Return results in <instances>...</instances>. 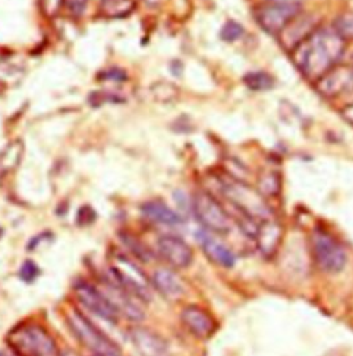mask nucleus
<instances>
[{"instance_id": "1", "label": "nucleus", "mask_w": 353, "mask_h": 356, "mask_svg": "<svg viewBox=\"0 0 353 356\" xmlns=\"http://www.w3.org/2000/svg\"><path fill=\"white\" fill-rule=\"evenodd\" d=\"M345 50L347 39L334 26H322L316 28L291 53L302 75L318 82L340 64Z\"/></svg>"}, {"instance_id": "2", "label": "nucleus", "mask_w": 353, "mask_h": 356, "mask_svg": "<svg viewBox=\"0 0 353 356\" xmlns=\"http://www.w3.org/2000/svg\"><path fill=\"white\" fill-rule=\"evenodd\" d=\"M15 356H63L50 333L40 325H18L7 334Z\"/></svg>"}, {"instance_id": "3", "label": "nucleus", "mask_w": 353, "mask_h": 356, "mask_svg": "<svg viewBox=\"0 0 353 356\" xmlns=\"http://www.w3.org/2000/svg\"><path fill=\"white\" fill-rule=\"evenodd\" d=\"M311 249L318 267L326 273H340L348 263L345 248L323 228H316L312 232Z\"/></svg>"}, {"instance_id": "4", "label": "nucleus", "mask_w": 353, "mask_h": 356, "mask_svg": "<svg viewBox=\"0 0 353 356\" xmlns=\"http://www.w3.org/2000/svg\"><path fill=\"white\" fill-rule=\"evenodd\" d=\"M68 325L75 337L95 356H122V351L105 333L94 326L79 311H72L67 315Z\"/></svg>"}, {"instance_id": "5", "label": "nucleus", "mask_w": 353, "mask_h": 356, "mask_svg": "<svg viewBox=\"0 0 353 356\" xmlns=\"http://www.w3.org/2000/svg\"><path fill=\"white\" fill-rule=\"evenodd\" d=\"M193 211L199 222L214 234H228L231 231V218L221 203L207 192H197L193 197Z\"/></svg>"}, {"instance_id": "6", "label": "nucleus", "mask_w": 353, "mask_h": 356, "mask_svg": "<svg viewBox=\"0 0 353 356\" xmlns=\"http://www.w3.org/2000/svg\"><path fill=\"white\" fill-rule=\"evenodd\" d=\"M109 273H110V280L115 284L129 291L138 300H142V301L151 300L149 283L145 275L131 261L123 257H117L112 264V267L109 268Z\"/></svg>"}, {"instance_id": "7", "label": "nucleus", "mask_w": 353, "mask_h": 356, "mask_svg": "<svg viewBox=\"0 0 353 356\" xmlns=\"http://www.w3.org/2000/svg\"><path fill=\"white\" fill-rule=\"evenodd\" d=\"M224 195L231 202V204L254 218H261L263 221L268 220L269 209L263 200V197L253 191L249 185L240 181H229L222 185Z\"/></svg>"}, {"instance_id": "8", "label": "nucleus", "mask_w": 353, "mask_h": 356, "mask_svg": "<svg viewBox=\"0 0 353 356\" xmlns=\"http://www.w3.org/2000/svg\"><path fill=\"white\" fill-rule=\"evenodd\" d=\"M299 14V4L273 3L256 10V19L265 32L279 36L280 32Z\"/></svg>"}, {"instance_id": "9", "label": "nucleus", "mask_w": 353, "mask_h": 356, "mask_svg": "<svg viewBox=\"0 0 353 356\" xmlns=\"http://www.w3.org/2000/svg\"><path fill=\"white\" fill-rule=\"evenodd\" d=\"M75 294L81 304L86 307L94 315L108 322H117L119 311L106 297V294L101 293L94 286L88 284L86 282H79L75 286Z\"/></svg>"}, {"instance_id": "10", "label": "nucleus", "mask_w": 353, "mask_h": 356, "mask_svg": "<svg viewBox=\"0 0 353 356\" xmlns=\"http://www.w3.org/2000/svg\"><path fill=\"white\" fill-rule=\"evenodd\" d=\"M318 91L327 98H337L353 91V65H337L320 81L316 82Z\"/></svg>"}, {"instance_id": "11", "label": "nucleus", "mask_w": 353, "mask_h": 356, "mask_svg": "<svg viewBox=\"0 0 353 356\" xmlns=\"http://www.w3.org/2000/svg\"><path fill=\"white\" fill-rule=\"evenodd\" d=\"M158 252L167 264L179 269L189 267L193 260L190 246L176 236H162L158 241Z\"/></svg>"}, {"instance_id": "12", "label": "nucleus", "mask_w": 353, "mask_h": 356, "mask_svg": "<svg viewBox=\"0 0 353 356\" xmlns=\"http://www.w3.org/2000/svg\"><path fill=\"white\" fill-rule=\"evenodd\" d=\"M130 341L141 356H170L167 343L152 330L145 327H133L129 332Z\"/></svg>"}, {"instance_id": "13", "label": "nucleus", "mask_w": 353, "mask_h": 356, "mask_svg": "<svg viewBox=\"0 0 353 356\" xmlns=\"http://www.w3.org/2000/svg\"><path fill=\"white\" fill-rule=\"evenodd\" d=\"M181 321L183 326L199 339L210 337L217 329V323L213 316L197 305L183 308L181 312Z\"/></svg>"}, {"instance_id": "14", "label": "nucleus", "mask_w": 353, "mask_h": 356, "mask_svg": "<svg viewBox=\"0 0 353 356\" xmlns=\"http://www.w3.org/2000/svg\"><path fill=\"white\" fill-rule=\"evenodd\" d=\"M316 29L315 21L309 15L298 14L279 35L281 44L288 49L294 50L304 39H306L313 31Z\"/></svg>"}, {"instance_id": "15", "label": "nucleus", "mask_w": 353, "mask_h": 356, "mask_svg": "<svg viewBox=\"0 0 353 356\" xmlns=\"http://www.w3.org/2000/svg\"><path fill=\"white\" fill-rule=\"evenodd\" d=\"M197 239L202 246V250L204 252V254L208 257L210 261L221 267L231 268L235 266L233 253L217 238L211 236L207 232H199Z\"/></svg>"}, {"instance_id": "16", "label": "nucleus", "mask_w": 353, "mask_h": 356, "mask_svg": "<svg viewBox=\"0 0 353 356\" xmlns=\"http://www.w3.org/2000/svg\"><path fill=\"white\" fill-rule=\"evenodd\" d=\"M258 243V249L264 254V257H273L276 253L280 241H281V228L279 224L270 220H264L260 225L258 235L256 238Z\"/></svg>"}, {"instance_id": "17", "label": "nucleus", "mask_w": 353, "mask_h": 356, "mask_svg": "<svg viewBox=\"0 0 353 356\" xmlns=\"http://www.w3.org/2000/svg\"><path fill=\"white\" fill-rule=\"evenodd\" d=\"M152 283L155 289L169 300H176L183 294V286L173 270L159 269L155 272Z\"/></svg>"}, {"instance_id": "18", "label": "nucleus", "mask_w": 353, "mask_h": 356, "mask_svg": "<svg viewBox=\"0 0 353 356\" xmlns=\"http://www.w3.org/2000/svg\"><path fill=\"white\" fill-rule=\"evenodd\" d=\"M141 210L148 220L155 221L158 224L176 225L181 222V217L176 211L162 202H148L141 207Z\"/></svg>"}, {"instance_id": "19", "label": "nucleus", "mask_w": 353, "mask_h": 356, "mask_svg": "<svg viewBox=\"0 0 353 356\" xmlns=\"http://www.w3.org/2000/svg\"><path fill=\"white\" fill-rule=\"evenodd\" d=\"M136 6V0H102L101 11L109 18H122L129 15Z\"/></svg>"}, {"instance_id": "20", "label": "nucleus", "mask_w": 353, "mask_h": 356, "mask_svg": "<svg viewBox=\"0 0 353 356\" xmlns=\"http://www.w3.org/2000/svg\"><path fill=\"white\" fill-rule=\"evenodd\" d=\"M243 83L247 89L253 91H269L274 88L276 82L270 74L264 71H256L246 74L243 78Z\"/></svg>"}, {"instance_id": "21", "label": "nucleus", "mask_w": 353, "mask_h": 356, "mask_svg": "<svg viewBox=\"0 0 353 356\" xmlns=\"http://www.w3.org/2000/svg\"><path fill=\"white\" fill-rule=\"evenodd\" d=\"M22 151H24V147L19 141H14L11 143L1 154L0 156V169L1 172H10V170H14L21 158H22Z\"/></svg>"}, {"instance_id": "22", "label": "nucleus", "mask_w": 353, "mask_h": 356, "mask_svg": "<svg viewBox=\"0 0 353 356\" xmlns=\"http://www.w3.org/2000/svg\"><path fill=\"white\" fill-rule=\"evenodd\" d=\"M243 32H245L243 26H242L240 24H238L236 21H232V19H231V21H227V22L224 24V26L221 28L220 36H221V39H222L224 42L231 43V42L238 40V39L243 35Z\"/></svg>"}, {"instance_id": "23", "label": "nucleus", "mask_w": 353, "mask_h": 356, "mask_svg": "<svg viewBox=\"0 0 353 356\" xmlns=\"http://www.w3.org/2000/svg\"><path fill=\"white\" fill-rule=\"evenodd\" d=\"M279 189H280V179L274 173H270L260 178V191L263 195L274 196L279 193Z\"/></svg>"}, {"instance_id": "24", "label": "nucleus", "mask_w": 353, "mask_h": 356, "mask_svg": "<svg viewBox=\"0 0 353 356\" xmlns=\"http://www.w3.org/2000/svg\"><path fill=\"white\" fill-rule=\"evenodd\" d=\"M334 28L348 40L353 39V13L344 14L340 17V19L336 22Z\"/></svg>"}, {"instance_id": "25", "label": "nucleus", "mask_w": 353, "mask_h": 356, "mask_svg": "<svg viewBox=\"0 0 353 356\" xmlns=\"http://www.w3.org/2000/svg\"><path fill=\"white\" fill-rule=\"evenodd\" d=\"M38 275H39V268L32 261H25L19 269V277L26 283L33 282L38 277Z\"/></svg>"}, {"instance_id": "26", "label": "nucleus", "mask_w": 353, "mask_h": 356, "mask_svg": "<svg viewBox=\"0 0 353 356\" xmlns=\"http://www.w3.org/2000/svg\"><path fill=\"white\" fill-rule=\"evenodd\" d=\"M65 0H40L42 10L47 17H54L60 13V8Z\"/></svg>"}, {"instance_id": "27", "label": "nucleus", "mask_w": 353, "mask_h": 356, "mask_svg": "<svg viewBox=\"0 0 353 356\" xmlns=\"http://www.w3.org/2000/svg\"><path fill=\"white\" fill-rule=\"evenodd\" d=\"M65 1L68 4L69 10L76 15L82 14L86 8V4H88V0H65Z\"/></svg>"}, {"instance_id": "28", "label": "nucleus", "mask_w": 353, "mask_h": 356, "mask_svg": "<svg viewBox=\"0 0 353 356\" xmlns=\"http://www.w3.org/2000/svg\"><path fill=\"white\" fill-rule=\"evenodd\" d=\"M343 113H344V116L347 118V120H350L351 123H353V104L352 105H350V106H347Z\"/></svg>"}, {"instance_id": "29", "label": "nucleus", "mask_w": 353, "mask_h": 356, "mask_svg": "<svg viewBox=\"0 0 353 356\" xmlns=\"http://www.w3.org/2000/svg\"><path fill=\"white\" fill-rule=\"evenodd\" d=\"M273 3H283V4H299L302 0H270Z\"/></svg>"}, {"instance_id": "30", "label": "nucleus", "mask_w": 353, "mask_h": 356, "mask_svg": "<svg viewBox=\"0 0 353 356\" xmlns=\"http://www.w3.org/2000/svg\"><path fill=\"white\" fill-rule=\"evenodd\" d=\"M0 356H15V355H10V354H6V353H0Z\"/></svg>"}]
</instances>
